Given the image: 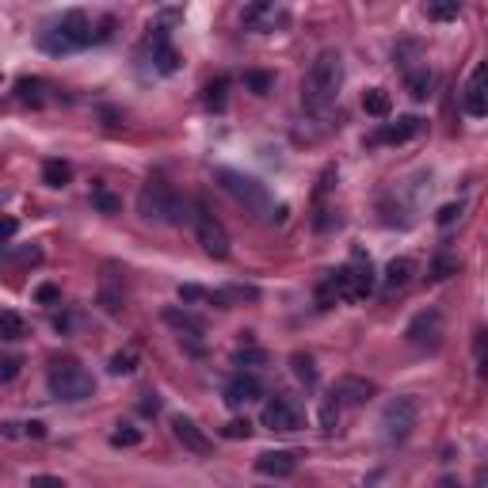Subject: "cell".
Masks as SVG:
<instances>
[{"label":"cell","instance_id":"25","mask_svg":"<svg viewBox=\"0 0 488 488\" xmlns=\"http://www.w3.org/2000/svg\"><path fill=\"white\" fill-rule=\"evenodd\" d=\"M424 12H427V20H439V23H446V20H458V12H462V4H458V0H435V4H427Z\"/></svg>","mask_w":488,"mask_h":488},{"label":"cell","instance_id":"43","mask_svg":"<svg viewBox=\"0 0 488 488\" xmlns=\"http://www.w3.org/2000/svg\"><path fill=\"white\" fill-rule=\"evenodd\" d=\"M237 362H240V366H248V362H267V355H264V351H256V347H248V351H237Z\"/></svg>","mask_w":488,"mask_h":488},{"label":"cell","instance_id":"32","mask_svg":"<svg viewBox=\"0 0 488 488\" xmlns=\"http://www.w3.org/2000/svg\"><path fill=\"white\" fill-rule=\"evenodd\" d=\"M244 85H248L256 96H267V92L275 88V77L271 73H244Z\"/></svg>","mask_w":488,"mask_h":488},{"label":"cell","instance_id":"10","mask_svg":"<svg viewBox=\"0 0 488 488\" xmlns=\"http://www.w3.org/2000/svg\"><path fill=\"white\" fill-rule=\"evenodd\" d=\"M260 424L267 431H297L305 427V409L294 397H271L260 412Z\"/></svg>","mask_w":488,"mask_h":488},{"label":"cell","instance_id":"20","mask_svg":"<svg viewBox=\"0 0 488 488\" xmlns=\"http://www.w3.org/2000/svg\"><path fill=\"white\" fill-rule=\"evenodd\" d=\"M412 275H416V264L409 260V256L389 260V267H386V294H401L412 282Z\"/></svg>","mask_w":488,"mask_h":488},{"label":"cell","instance_id":"26","mask_svg":"<svg viewBox=\"0 0 488 488\" xmlns=\"http://www.w3.org/2000/svg\"><path fill=\"white\" fill-rule=\"evenodd\" d=\"M100 305H103L111 317L122 313V290H115V282H111V279H107L103 287H100Z\"/></svg>","mask_w":488,"mask_h":488},{"label":"cell","instance_id":"34","mask_svg":"<svg viewBox=\"0 0 488 488\" xmlns=\"http://www.w3.org/2000/svg\"><path fill=\"white\" fill-rule=\"evenodd\" d=\"M92 202H96L103 214H118V207H122V202H118L111 191H107V187H96V191H92Z\"/></svg>","mask_w":488,"mask_h":488},{"label":"cell","instance_id":"23","mask_svg":"<svg viewBox=\"0 0 488 488\" xmlns=\"http://www.w3.org/2000/svg\"><path fill=\"white\" fill-rule=\"evenodd\" d=\"M69 180H73V168L65 165V160H46L43 165V183L46 187H65Z\"/></svg>","mask_w":488,"mask_h":488},{"label":"cell","instance_id":"11","mask_svg":"<svg viewBox=\"0 0 488 488\" xmlns=\"http://www.w3.org/2000/svg\"><path fill=\"white\" fill-rule=\"evenodd\" d=\"M287 8L275 4V0H256V4H248L240 12V23L248 27V31L256 35H271V31H279L282 23H287Z\"/></svg>","mask_w":488,"mask_h":488},{"label":"cell","instance_id":"27","mask_svg":"<svg viewBox=\"0 0 488 488\" xmlns=\"http://www.w3.org/2000/svg\"><path fill=\"white\" fill-rule=\"evenodd\" d=\"M409 96H412V100H427V96H431V73H427V69L409 73Z\"/></svg>","mask_w":488,"mask_h":488},{"label":"cell","instance_id":"36","mask_svg":"<svg viewBox=\"0 0 488 488\" xmlns=\"http://www.w3.org/2000/svg\"><path fill=\"white\" fill-rule=\"evenodd\" d=\"M336 419H340V404L329 397V401H324V409H321V424H324V431H336Z\"/></svg>","mask_w":488,"mask_h":488},{"label":"cell","instance_id":"31","mask_svg":"<svg viewBox=\"0 0 488 488\" xmlns=\"http://www.w3.org/2000/svg\"><path fill=\"white\" fill-rule=\"evenodd\" d=\"M4 435H12V439H20V435L43 439V435H46V427L38 424V419H31V424H4Z\"/></svg>","mask_w":488,"mask_h":488},{"label":"cell","instance_id":"37","mask_svg":"<svg viewBox=\"0 0 488 488\" xmlns=\"http://www.w3.org/2000/svg\"><path fill=\"white\" fill-rule=\"evenodd\" d=\"M462 210H466L462 202H446V207L439 210V225H454L458 218H462Z\"/></svg>","mask_w":488,"mask_h":488},{"label":"cell","instance_id":"42","mask_svg":"<svg viewBox=\"0 0 488 488\" xmlns=\"http://www.w3.org/2000/svg\"><path fill=\"white\" fill-rule=\"evenodd\" d=\"M31 488H65V481L50 477V473H38V477H31Z\"/></svg>","mask_w":488,"mask_h":488},{"label":"cell","instance_id":"22","mask_svg":"<svg viewBox=\"0 0 488 488\" xmlns=\"http://www.w3.org/2000/svg\"><path fill=\"white\" fill-rule=\"evenodd\" d=\"M23 336H27V321L20 313H12V309H4V313H0V340L16 344V340H23Z\"/></svg>","mask_w":488,"mask_h":488},{"label":"cell","instance_id":"35","mask_svg":"<svg viewBox=\"0 0 488 488\" xmlns=\"http://www.w3.org/2000/svg\"><path fill=\"white\" fill-rule=\"evenodd\" d=\"M458 267H462V264H458V256H439L435 267H431V275H435V279H451Z\"/></svg>","mask_w":488,"mask_h":488},{"label":"cell","instance_id":"45","mask_svg":"<svg viewBox=\"0 0 488 488\" xmlns=\"http://www.w3.org/2000/svg\"><path fill=\"white\" fill-rule=\"evenodd\" d=\"M439 488H462V484H458L454 477H443V481H439Z\"/></svg>","mask_w":488,"mask_h":488},{"label":"cell","instance_id":"7","mask_svg":"<svg viewBox=\"0 0 488 488\" xmlns=\"http://www.w3.org/2000/svg\"><path fill=\"white\" fill-rule=\"evenodd\" d=\"M191 222H195V237H199V244H202V252H207V256H214V260H225V256L233 252L229 229L214 218V210L207 207V202H195Z\"/></svg>","mask_w":488,"mask_h":488},{"label":"cell","instance_id":"2","mask_svg":"<svg viewBox=\"0 0 488 488\" xmlns=\"http://www.w3.org/2000/svg\"><path fill=\"white\" fill-rule=\"evenodd\" d=\"M88 43H96V31H92L85 12H65V16L53 23L50 31H43V38H38V46H43L46 53H53V58H61V53H77V50H85Z\"/></svg>","mask_w":488,"mask_h":488},{"label":"cell","instance_id":"19","mask_svg":"<svg viewBox=\"0 0 488 488\" xmlns=\"http://www.w3.org/2000/svg\"><path fill=\"white\" fill-rule=\"evenodd\" d=\"M419 130H424V118H416V115H404V118H397V122H386V126L374 134V142H386V145H401V142L416 138Z\"/></svg>","mask_w":488,"mask_h":488},{"label":"cell","instance_id":"12","mask_svg":"<svg viewBox=\"0 0 488 488\" xmlns=\"http://www.w3.org/2000/svg\"><path fill=\"white\" fill-rule=\"evenodd\" d=\"M264 397V382L256 378L252 370H240L229 378V386H225V404H233V409H240V404H252V401H260Z\"/></svg>","mask_w":488,"mask_h":488},{"label":"cell","instance_id":"28","mask_svg":"<svg viewBox=\"0 0 488 488\" xmlns=\"http://www.w3.org/2000/svg\"><path fill=\"white\" fill-rule=\"evenodd\" d=\"M134 370H138V351H134V347L111 355V374H134Z\"/></svg>","mask_w":488,"mask_h":488},{"label":"cell","instance_id":"1","mask_svg":"<svg viewBox=\"0 0 488 488\" xmlns=\"http://www.w3.org/2000/svg\"><path fill=\"white\" fill-rule=\"evenodd\" d=\"M340 88H344V58H340V50H321L317 61L309 65V73H305V85H302L305 115L329 118L336 100H340Z\"/></svg>","mask_w":488,"mask_h":488},{"label":"cell","instance_id":"4","mask_svg":"<svg viewBox=\"0 0 488 488\" xmlns=\"http://www.w3.org/2000/svg\"><path fill=\"white\" fill-rule=\"evenodd\" d=\"M46 386L58 401H88L96 393V378H92L88 366H80L77 359H53L50 370H46Z\"/></svg>","mask_w":488,"mask_h":488},{"label":"cell","instance_id":"14","mask_svg":"<svg viewBox=\"0 0 488 488\" xmlns=\"http://www.w3.org/2000/svg\"><path fill=\"white\" fill-rule=\"evenodd\" d=\"M484 77H488V69H484V65H477V69L469 73V85H466V92H462V107H466V115H469V118H484V115H488V92H484Z\"/></svg>","mask_w":488,"mask_h":488},{"label":"cell","instance_id":"9","mask_svg":"<svg viewBox=\"0 0 488 488\" xmlns=\"http://www.w3.org/2000/svg\"><path fill=\"white\" fill-rule=\"evenodd\" d=\"M443 336H446V321H443L439 309H424V313H416L409 321V329H404V340H409L416 351H439Z\"/></svg>","mask_w":488,"mask_h":488},{"label":"cell","instance_id":"40","mask_svg":"<svg viewBox=\"0 0 488 488\" xmlns=\"http://www.w3.org/2000/svg\"><path fill=\"white\" fill-rule=\"evenodd\" d=\"M35 297H38V302H43V305H53V302H58V297H61V290L53 287V282H43V287L35 290Z\"/></svg>","mask_w":488,"mask_h":488},{"label":"cell","instance_id":"8","mask_svg":"<svg viewBox=\"0 0 488 488\" xmlns=\"http://www.w3.org/2000/svg\"><path fill=\"white\" fill-rule=\"evenodd\" d=\"M218 180H222L225 191L237 202H244L248 210H256V214L271 210V195H267V187L260 180H252V175H244V172H233V168H218Z\"/></svg>","mask_w":488,"mask_h":488},{"label":"cell","instance_id":"16","mask_svg":"<svg viewBox=\"0 0 488 488\" xmlns=\"http://www.w3.org/2000/svg\"><path fill=\"white\" fill-rule=\"evenodd\" d=\"M294 469H297V458L290 451H264L256 458V473H260V477L282 481V477H294Z\"/></svg>","mask_w":488,"mask_h":488},{"label":"cell","instance_id":"17","mask_svg":"<svg viewBox=\"0 0 488 488\" xmlns=\"http://www.w3.org/2000/svg\"><path fill=\"white\" fill-rule=\"evenodd\" d=\"M165 324H172V329L180 332V340H187L195 351H202V321H199V317H191L187 309L168 305V309H165Z\"/></svg>","mask_w":488,"mask_h":488},{"label":"cell","instance_id":"13","mask_svg":"<svg viewBox=\"0 0 488 488\" xmlns=\"http://www.w3.org/2000/svg\"><path fill=\"white\" fill-rule=\"evenodd\" d=\"M374 397V382H366V378H340L332 389V401L340 404V409H359Z\"/></svg>","mask_w":488,"mask_h":488},{"label":"cell","instance_id":"41","mask_svg":"<svg viewBox=\"0 0 488 488\" xmlns=\"http://www.w3.org/2000/svg\"><path fill=\"white\" fill-rule=\"evenodd\" d=\"M16 233H20V222H16V218H0V248H4V244L16 237Z\"/></svg>","mask_w":488,"mask_h":488},{"label":"cell","instance_id":"29","mask_svg":"<svg viewBox=\"0 0 488 488\" xmlns=\"http://www.w3.org/2000/svg\"><path fill=\"white\" fill-rule=\"evenodd\" d=\"M225 88H229L225 77H218V80H210V85H207V107H210V111H222V107H225Z\"/></svg>","mask_w":488,"mask_h":488},{"label":"cell","instance_id":"3","mask_svg":"<svg viewBox=\"0 0 488 488\" xmlns=\"http://www.w3.org/2000/svg\"><path fill=\"white\" fill-rule=\"evenodd\" d=\"M329 287L336 294V302H362V297H370L374 287H378V275H374V264L370 256L355 252L351 256V264L336 267L329 275Z\"/></svg>","mask_w":488,"mask_h":488},{"label":"cell","instance_id":"21","mask_svg":"<svg viewBox=\"0 0 488 488\" xmlns=\"http://www.w3.org/2000/svg\"><path fill=\"white\" fill-rule=\"evenodd\" d=\"M362 111L374 115V118H386V115L393 111V96H389L386 88H370V92L362 96Z\"/></svg>","mask_w":488,"mask_h":488},{"label":"cell","instance_id":"44","mask_svg":"<svg viewBox=\"0 0 488 488\" xmlns=\"http://www.w3.org/2000/svg\"><path fill=\"white\" fill-rule=\"evenodd\" d=\"M142 412H145V416H157V412H160V397H157V393H145Z\"/></svg>","mask_w":488,"mask_h":488},{"label":"cell","instance_id":"38","mask_svg":"<svg viewBox=\"0 0 488 488\" xmlns=\"http://www.w3.org/2000/svg\"><path fill=\"white\" fill-rule=\"evenodd\" d=\"M248 435H252L248 419H233V424H225V439H248Z\"/></svg>","mask_w":488,"mask_h":488},{"label":"cell","instance_id":"6","mask_svg":"<svg viewBox=\"0 0 488 488\" xmlns=\"http://www.w3.org/2000/svg\"><path fill=\"white\" fill-rule=\"evenodd\" d=\"M416 419H419V404L416 397H393L386 409H382V419H378V427H382V439L389 446H397L412 435V427H416Z\"/></svg>","mask_w":488,"mask_h":488},{"label":"cell","instance_id":"30","mask_svg":"<svg viewBox=\"0 0 488 488\" xmlns=\"http://www.w3.org/2000/svg\"><path fill=\"white\" fill-rule=\"evenodd\" d=\"M20 100L43 107V103H46V96H43V80H20Z\"/></svg>","mask_w":488,"mask_h":488},{"label":"cell","instance_id":"39","mask_svg":"<svg viewBox=\"0 0 488 488\" xmlns=\"http://www.w3.org/2000/svg\"><path fill=\"white\" fill-rule=\"evenodd\" d=\"M20 359L16 355H4V359H0V382H12V378H16L20 374Z\"/></svg>","mask_w":488,"mask_h":488},{"label":"cell","instance_id":"5","mask_svg":"<svg viewBox=\"0 0 488 488\" xmlns=\"http://www.w3.org/2000/svg\"><path fill=\"white\" fill-rule=\"evenodd\" d=\"M138 214L145 222H157V225H180L187 214H183V199L172 191L165 180H149L138 195Z\"/></svg>","mask_w":488,"mask_h":488},{"label":"cell","instance_id":"24","mask_svg":"<svg viewBox=\"0 0 488 488\" xmlns=\"http://www.w3.org/2000/svg\"><path fill=\"white\" fill-rule=\"evenodd\" d=\"M290 366H294V374H297V382H305V386H317V366H313V359L309 355H290Z\"/></svg>","mask_w":488,"mask_h":488},{"label":"cell","instance_id":"18","mask_svg":"<svg viewBox=\"0 0 488 488\" xmlns=\"http://www.w3.org/2000/svg\"><path fill=\"white\" fill-rule=\"evenodd\" d=\"M149 50H153V69L157 73H165V77H172L175 69H180V53L172 50V43H168V31H157L149 35Z\"/></svg>","mask_w":488,"mask_h":488},{"label":"cell","instance_id":"15","mask_svg":"<svg viewBox=\"0 0 488 488\" xmlns=\"http://www.w3.org/2000/svg\"><path fill=\"white\" fill-rule=\"evenodd\" d=\"M172 431H175V439H180L187 451H195V454H210V451H214L210 435L195 424L191 416H175V419H172Z\"/></svg>","mask_w":488,"mask_h":488},{"label":"cell","instance_id":"33","mask_svg":"<svg viewBox=\"0 0 488 488\" xmlns=\"http://www.w3.org/2000/svg\"><path fill=\"white\" fill-rule=\"evenodd\" d=\"M111 443L115 446H138L142 443V431L130 427V424H118V431H111Z\"/></svg>","mask_w":488,"mask_h":488}]
</instances>
